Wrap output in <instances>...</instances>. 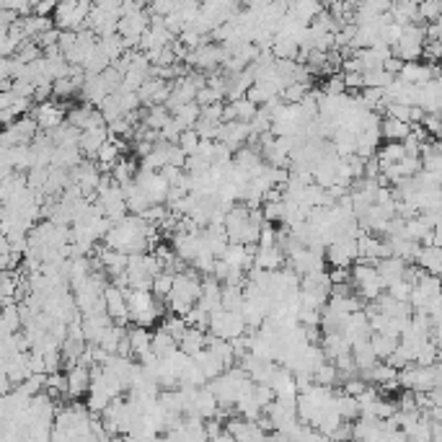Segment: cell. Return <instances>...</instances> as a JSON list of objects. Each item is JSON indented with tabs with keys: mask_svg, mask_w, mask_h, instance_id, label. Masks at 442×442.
Here are the masks:
<instances>
[{
	"mask_svg": "<svg viewBox=\"0 0 442 442\" xmlns=\"http://www.w3.org/2000/svg\"><path fill=\"white\" fill-rule=\"evenodd\" d=\"M88 8H91V6L78 3V0H57L50 13L54 29L60 31L83 29V26H86V16H88Z\"/></svg>",
	"mask_w": 442,
	"mask_h": 442,
	"instance_id": "1",
	"label": "cell"
},
{
	"mask_svg": "<svg viewBox=\"0 0 442 442\" xmlns=\"http://www.w3.org/2000/svg\"><path fill=\"white\" fill-rule=\"evenodd\" d=\"M210 334H215L220 339H236L246 331V321L241 316V310H210V326H207Z\"/></svg>",
	"mask_w": 442,
	"mask_h": 442,
	"instance_id": "2",
	"label": "cell"
},
{
	"mask_svg": "<svg viewBox=\"0 0 442 442\" xmlns=\"http://www.w3.org/2000/svg\"><path fill=\"white\" fill-rule=\"evenodd\" d=\"M150 26V13L145 8L134 10V13H124L119 16L117 21V34L124 39V47L127 50H137V44H140V37H143V31Z\"/></svg>",
	"mask_w": 442,
	"mask_h": 442,
	"instance_id": "3",
	"label": "cell"
},
{
	"mask_svg": "<svg viewBox=\"0 0 442 442\" xmlns=\"http://www.w3.org/2000/svg\"><path fill=\"white\" fill-rule=\"evenodd\" d=\"M31 119L37 122L39 132H50L60 122H65V106L57 101H41L31 106Z\"/></svg>",
	"mask_w": 442,
	"mask_h": 442,
	"instance_id": "4",
	"label": "cell"
},
{
	"mask_svg": "<svg viewBox=\"0 0 442 442\" xmlns=\"http://www.w3.org/2000/svg\"><path fill=\"white\" fill-rule=\"evenodd\" d=\"M103 303H106V313H109L112 323H122V326L130 323V310H127L124 292L117 285H112V282L103 288Z\"/></svg>",
	"mask_w": 442,
	"mask_h": 442,
	"instance_id": "5",
	"label": "cell"
},
{
	"mask_svg": "<svg viewBox=\"0 0 442 442\" xmlns=\"http://www.w3.org/2000/svg\"><path fill=\"white\" fill-rule=\"evenodd\" d=\"M168 91H171V83L163 81V78H145V83L137 88V99H140V106H153V103H165L168 99Z\"/></svg>",
	"mask_w": 442,
	"mask_h": 442,
	"instance_id": "6",
	"label": "cell"
},
{
	"mask_svg": "<svg viewBox=\"0 0 442 442\" xmlns=\"http://www.w3.org/2000/svg\"><path fill=\"white\" fill-rule=\"evenodd\" d=\"M65 119H68L72 127H78V130H86V127H103V124H106L101 112L86 101H83L81 106H72L70 112H65Z\"/></svg>",
	"mask_w": 442,
	"mask_h": 442,
	"instance_id": "7",
	"label": "cell"
},
{
	"mask_svg": "<svg viewBox=\"0 0 442 442\" xmlns=\"http://www.w3.org/2000/svg\"><path fill=\"white\" fill-rule=\"evenodd\" d=\"M65 375H68V391H65L68 399H81V396L88 393V385H91V372H88L86 365L75 362V365H70V368L65 370Z\"/></svg>",
	"mask_w": 442,
	"mask_h": 442,
	"instance_id": "8",
	"label": "cell"
},
{
	"mask_svg": "<svg viewBox=\"0 0 442 442\" xmlns=\"http://www.w3.org/2000/svg\"><path fill=\"white\" fill-rule=\"evenodd\" d=\"M106 124L103 127H86V130H81V137H78V148H81L83 158H96V150L101 148L103 143H106Z\"/></svg>",
	"mask_w": 442,
	"mask_h": 442,
	"instance_id": "9",
	"label": "cell"
},
{
	"mask_svg": "<svg viewBox=\"0 0 442 442\" xmlns=\"http://www.w3.org/2000/svg\"><path fill=\"white\" fill-rule=\"evenodd\" d=\"M321 10H323L321 0H290L288 3L290 16H292L295 21H300V23H305V26L319 16Z\"/></svg>",
	"mask_w": 442,
	"mask_h": 442,
	"instance_id": "10",
	"label": "cell"
},
{
	"mask_svg": "<svg viewBox=\"0 0 442 442\" xmlns=\"http://www.w3.org/2000/svg\"><path fill=\"white\" fill-rule=\"evenodd\" d=\"M414 264L427 272V274H440L442 272V248L440 246H419L414 254Z\"/></svg>",
	"mask_w": 442,
	"mask_h": 442,
	"instance_id": "11",
	"label": "cell"
},
{
	"mask_svg": "<svg viewBox=\"0 0 442 442\" xmlns=\"http://www.w3.org/2000/svg\"><path fill=\"white\" fill-rule=\"evenodd\" d=\"M285 248L282 246H269V248H257V254H254V264L251 267H261V269H279L285 267Z\"/></svg>",
	"mask_w": 442,
	"mask_h": 442,
	"instance_id": "12",
	"label": "cell"
},
{
	"mask_svg": "<svg viewBox=\"0 0 442 442\" xmlns=\"http://www.w3.org/2000/svg\"><path fill=\"white\" fill-rule=\"evenodd\" d=\"M122 192H124V205H127V212H132V215H140L145 207L150 205V199L148 194L143 192V186H137L130 179L127 184H122Z\"/></svg>",
	"mask_w": 442,
	"mask_h": 442,
	"instance_id": "13",
	"label": "cell"
},
{
	"mask_svg": "<svg viewBox=\"0 0 442 442\" xmlns=\"http://www.w3.org/2000/svg\"><path fill=\"white\" fill-rule=\"evenodd\" d=\"M383 140H393V143H401L406 134L412 132V124L401 122V119H393V117H383V122L378 124Z\"/></svg>",
	"mask_w": 442,
	"mask_h": 442,
	"instance_id": "14",
	"label": "cell"
},
{
	"mask_svg": "<svg viewBox=\"0 0 442 442\" xmlns=\"http://www.w3.org/2000/svg\"><path fill=\"white\" fill-rule=\"evenodd\" d=\"M223 261L225 264H230V267H238V269H243L246 272L251 264H254V257L248 254V248L243 246V243H228L225 246V251H223Z\"/></svg>",
	"mask_w": 442,
	"mask_h": 442,
	"instance_id": "15",
	"label": "cell"
},
{
	"mask_svg": "<svg viewBox=\"0 0 442 442\" xmlns=\"http://www.w3.org/2000/svg\"><path fill=\"white\" fill-rule=\"evenodd\" d=\"M207 341V331L197 329V326H186L184 336L179 339V350L184 352V354H189V357H194L197 352L205 347Z\"/></svg>",
	"mask_w": 442,
	"mask_h": 442,
	"instance_id": "16",
	"label": "cell"
},
{
	"mask_svg": "<svg viewBox=\"0 0 442 442\" xmlns=\"http://www.w3.org/2000/svg\"><path fill=\"white\" fill-rule=\"evenodd\" d=\"M127 339H130V350L132 357H140L143 352L150 350V329L148 326H127Z\"/></svg>",
	"mask_w": 442,
	"mask_h": 442,
	"instance_id": "17",
	"label": "cell"
},
{
	"mask_svg": "<svg viewBox=\"0 0 442 442\" xmlns=\"http://www.w3.org/2000/svg\"><path fill=\"white\" fill-rule=\"evenodd\" d=\"M192 360L197 362V365H199V370L205 372V378L207 381H210V378H217V375H220V372L225 370V365H223V362L217 360L215 354H212V352L207 350V347H202V350L197 352L194 357H192Z\"/></svg>",
	"mask_w": 442,
	"mask_h": 442,
	"instance_id": "18",
	"label": "cell"
},
{
	"mask_svg": "<svg viewBox=\"0 0 442 442\" xmlns=\"http://www.w3.org/2000/svg\"><path fill=\"white\" fill-rule=\"evenodd\" d=\"M334 409H336L341 419H347V422H354V419L360 416V403H357V399L350 396V393H341V391L334 393Z\"/></svg>",
	"mask_w": 442,
	"mask_h": 442,
	"instance_id": "19",
	"label": "cell"
},
{
	"mask_svg": "<svg viewBox=\"0 0 442 442\" xmlns=\"http://www.w3.org/2000/svg\"><path fill=\"white\" fill-rule=\"evenodd\" d=\"M243 285H220V308L241 310L243 308Z\"/></svg>",
	"mask_w": 442,
	"mask_h": 442,
	"instance_id": "20",
	"label": "cell"
},
{
	"mask_svg": "<svg viewBox=\"0 0 442 442\" xmlns=\"http://www.w3.org/2000/svg\"><path fill=\"white\" fill-rule=\"evenodd\" d=\"M176 347H179L176 339L163 329V326H158V329L150 334V350H153L158 357H165V354H168V352H174Z\"/></svg>",
	"mask_w": 442,
	"mask_h": 442,
	"instance_id": "21",
	"label": "cell"
},
{
	"mask_svg": "<svg viewBox=\"0 0 442 442\" xmlns=\"http://www.w3.org/2000/svg\"><path fill=\"white\" fill-rule=\"evenodd\" d=\"M310 378H313V383H319V385H339V370H336V365L331 360H323L316 368V370L310 372Z\"/></svg>",
	"mask_w": 442,
	"mask_h": 442,
	"instance_id": "22",
	"label": "cell"
},
{
	"mask_svg": "<svg viewBox=\"0 0 442 442\" xmlns=\"http://www.w3.org/2000/svg\"><path fill=\"white\" fill-rule=\"evenodd\" d=\"M171 117H174L176 122H179V127H181V130H186V127H194V122L199 119V103H197V101L181 103V106H176L174 112H171Z\"/></svg>",
	"mask_w": 442,
	"mask_h": 442,
	"instance_id": "23",
	"label": "cell"
},
{
	"mask_svg": "<svg viewBox=\"0 0 442 442\" xmlns=\"http://www.w3.org/2000/svg\"><path fill=\"white\" fill-rule=\"evenodd\" d=\"M124 334H127V326H122V323H109V326L101 331V336H99V347H103L109 354H114V352H117V344H119V339H122Z\"/></svg>",
	"mask_w": 442,
	"mask_h": 442,
	"instance_id": "24",
	"label": "cell"
},
{
	"mask_svg": "<svg viewBox=\"0 0 442 442\" xmlns=\"http://www.w3.org/2000/svg\"><path fill=\"white\" fill-rule=\"evenodd\" d=\"M396 344H399V339H396V336L378 334V331H372V334H370V347H372V352H375V357H378V360H385V357H388V354L396 350Z\"/></svg>",
	"mask_w": 442,
	"mask_h": 442,
	"instance_id": "25",
	"label": "cell"
},
{
	"mask_svg": "<svg viewBox=\"0 0 442 442\" xmlns=\"http://www.w3.org/2000/svg\"><path fill=\"white\" fill-rule=\"evenodd\" d=\"M396 75L385 72L383 68H372V70H362V88H385Z\"/></svg>",
	"mask_w": 442,
	"mask_h": 442,
	"instance_id": "26",
	"label": "cell"
},
{
	"mask_svg": "<svg viewBox=\"0 0 442 442\" xmlns=\"http://www.w3.org/2000/svg\"><path fill=\"white\" fill-rule=\"evenodd\" d=\"M174 288V272H165L161 269L158 274H153V282H150V292H153L155 298H165L168 292Z\"/></svg>",
	"mask_w": 442,
	"mask_h": 442,
	"instance_id": "27",
	"label": "cell"
},
{
	"mask_svg": "<svg viewBox=\"0 0 442 442\" xmlns=\"http://www.w3.org/2000/svg\"><path fill=\"white\" fill-rule=\"evenodd\" d=\"M416 13H419V21H422V23L440 21L442 0H416Z\"/></svg>",
	"mask_w": 442,
	"mask_h": 442,
	"instance_id": "28",
	"label": "cell"
},
{
	"mask_svg": "<svg viewBox=\"0 0 442 442\" xmlns=\"http://www.w3.org/2000/svg\"><path fill=\"white\" fill-rule=\"evenodd\" d=\"M261 215H264V223H272V225H279L282 223V215H285V205L282 199H272V202H261Z\"/></svg>",
	"mask_w": 442,
	"mask_h": 442,
	"instance_id": "29",
	"label": "cell"
},
{
	"mask_svg": "<svg viewBox=\"0 0 442 442\" xmlns=\"http://www.w3.org/2000/svg\"><path fill=\"white\" fill-rule=\"evenodd\" d=\"M308 88H310V86H305V83H298V81L288 83V86L279 91V99H282L285 103H298L300 99L308 93Z\"/></svg>",
	"mask_w": 442,
	"mask_h": 442,
	"instance_id": "30",
	"label": "cell"
},
{
	"mask_svg": "<svg viewBox=\"0 0 442 442\" xmlns=\"http://www.w3.org/2000/svg\"><path fill=\"white\" fill-rule=\"evenodd\" d=\"M220 124H223V122H212V119H205V117H199V119L194 122V132L199 134L202 140H217Z\"/></svg>",
	"mask_w": 442,
	"mask_h": 442,
	"instance_id": "31",
	"label": "cell"
},
{
	"mask_svg": "<svg viewBox=\"0 0 442 442\" xmlns=\"http://www.w3.org/2000/svg\"><path fill=\"white\" fill-rule=\"evenodd\" d=\"M176 145L184 150L186 155H192L197 150V145H199V134L194 132V127H186V130H181L179 132V140H176Z\"/></svg>",
	"mask_w": 442,
	"mask_h": 442,
	"instance_id": "32",
	"label": "cell"
},
{
	"mask_svg": "<svg viewBox=\"0 0 442 442\" xmlns=\"http://www.w3.org/2000/svg\"><path fill=\"white\" fill-rule=\"evenodd\" d=\"M194 101L199 103V106H207V103L225 101V96H223V91H217V88H212V86H202V88H197Z\"/></svg>",
	"mask_w": 442,
	"mask_h": 442,
	"instance_id": "33",
	"label": "cell"
},
{
	"mask_svg": "<svg viewBox=\"0 0 442 442\" xmlns=\"http://www.w3.org/2000/svg\"><path fill=\"white\" fill-rule=\"evenodd\" d=\"M321 91L326 93V96H339V93L347 91L344 88V78H341L339 72H331L329 78L323 81V86H321Z\"/></svg>",
	"mask_w": 442,
	"mask_h": 442,
	"instance_id": "34",
	"label": "cell"
},
{
	"mask_svg": "<svg viewBox=\"0 0 442 442\" xmlns=\"http://www.w3.org/2000/svg\"><path fill=\"white\" fill-rule=\"evenodd\" d=\"M385 292L396 300H409V292H412V285L406 279H396V282H388L385 285Z\"/></svg>",
	"mask_w": 442,
	"mask_h": 442,
	"instance_id": "35",
	"label": "cell"
},
{
	"mask_svg": "<svg viewBox=\"0 0 442 442\" xmlns=\"http://www.w3.org/2000/svg\"><path fill=\"white\" fill-rule=\"evenodd\" d=\"M179 132H181V127H179V122L171 117V119L158 130V137H161L163 143H176V140H179Z\"/></svg>",
	"mask_w": 442,
	"mask_h": 442,
	"instance_id": "36",
	"label": "cell"
},
{
	"mask_svg": "<svg viewBox=\"0 0 442 442\" xmlns=\"http://www.w3.org/2000/svg\"><path fill=\"white\" fill-rule=\"evenodd\" d=\"M341 78H344L347 91H360L362 88V70H341Z\"/></svg>",
	"mask_w": 442,
	"mask_h": 442,
	"instance_id": "37",
	"label": "cell"
},
{
	"mask_svg": "<svg viewBox=\"0 0 442 442\" xmlns=\"http://www.w3.org/2000/svg\"><path fill=\"white\" fill-rule=\"evenodd\" d=\"M401 65H403L401 57H396V54H393V52H391V54H388V57L383 60L381 68H383V70H385V72H391V75H399V70H401Z\"/></svg>",
	"mask_w": 442,
	"mask_h": 442,
	"instance_id": "38",
	"label": "cell"
},
{
	"mask_svg": "<svg viewBox=\"0 0 442 442\" xmlns=\"http://www.w3.org/2000/svg\"><path fill=\"white\" fill-rule=\"evenodd\" d=\"M3 217H6V207L0 205V223H3Z\"/></svg>",
	"mask_w": 442,
	"mask_h": 442,
	"instance_id": "39",
	"label": "cell"
},
{
	"mask_svg": "<svg viewBox=\"0 0 442 442\" xmlns=\"http://www.w3.org/2000/svg\"><path fill=\"white\" fill-rule=\"evenodd\" d=\"M148 3H150V0H148Z\"/></svg>",
	"mask_w": 442,
	"mask_h": 442,
	"instance_id": "40",
	"label": "cell"
}]
</instances>
